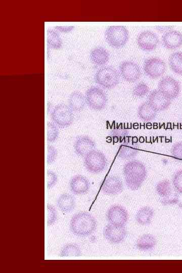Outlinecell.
<instances>
[{
  "label": "cell",
  "mask_w": 182,
  "mask_h": 273,
  "mask_svg": "<svg viewBox=\"0 0 182 273\" xmlns=\"http://www.w3.org/2000/svg\"><path fill=\"white\" fill-rule=\"evenodd\" d=\"M123 174L127 187L130 190H138L147 177V171L145 165L141 161L132 160L123 166Z\"/></svg>",
  "instance_id": "1"
},
{
  "label": "cell",
  "mask_w": 182,
  "mask_h": 273,
  "mask_svg": "<svg viewBox=\"0 0 182 273\" xmlns=\"http://www.w3.org/2000/svg\"><path fill=\"white\" fill-rule=\"evenodd\" d=\"M97 225V221L91 214L86 211H80L72 217L69 228L74 235L85 237L94 233Z\"/></svg>",
  "instance_id": "2"
},
{
  "label": "cell",
  "mask_w": 182,
  "mask_h": 273,
  "mask_svg": "<svg viewBox=\"0 0 182 273\" xmlns=\"http://www.w3.org/2000/svg\"><path fill=\"white\" fill-rule=\"evenodd\" d=\"M129 37V32L124 26H110L105 31L106 42L111 47L115 49H119L124 46L128 41Z\"/></svg>",
  "instance_id": "3"
},
{
  "label": "cell",
  "mask_w": 182,
  "mask_h": 273,
  "mask_svg": "<svg viewBox=\"0 0 182 273\" xmlns=\"http://www.w3.org/2000/svg\"><path fill=\"white\" fill-rule=\"evenodd\" d=\"M83 164L88 171L93 173H99L106 169L108 160L102 152L95 149L84 157Z\"/></svg>",
  "instance_id": "4"
},
{
  "label": "cell",
  "mask_w": 182,
  "mask_h": 273,
  "mask_svg": "<svg viewBox=\"0 0 182 273\" xmlns=\"http://www.w3.org/2000/svg\"><path fill=\"white\" fill-rule=\"evenodd\" d=\"M94 78L96 83L106 89L114 88L119 82L118 73L111 66H105L99 69Z\"/></svg>",
  "instance_id": "5"
},
{
  "label": "cell",
  "mask_w": 182,
  "mask_h": 273,
  "mask_svg": "<svg viewBox=\"0 0 182 273\" xmlns=\"http://www.w3.org/2000/svg\"><path fill=\"white\" fill-rule=\"evenodd\" d=\"M84 97L86 104L92 110L101 111L107 105L108 98L106 94L98 86H93L88 88Z\"/></svg>",
  "instance_id": "6"
},
{
  "label": "cell",
  "mask_w": 182,
  "mask_h": 273,
  "mask_svg": "<svg viewBox=\"0 0 182 273\" xmlns=\"http://www.w3.org/2000/svg\"><path fill=\"white\" fill-rule=\"evenodd\" d=\"M53 123L58 127L65 128L69 126L73 121V111L65 104H59L53 108L51 113Z\"/></svg>",
  "instance_id": "7"
},
{
  "label": "cell",
  "mask_w": 182,
  "mask_h": 273,
  "mask_svg": "<svg viewBox=\"0 0 182 273\" xmlns=\"http://www.w3.org/2000/svg\"><path fill=\"white\" fill-rule=\"evenodd\" d=\"M143 69L149 77L156 79L164 74L166 70V65L161 59L154 57L145 60Z\"/></svg>",
  "instance_id": "8"
},
{
  "label": "cell",
  "mask_w": 182,
  "mask_h": 273,
  "mask_svg": "<svg viewBox=\"0 0 182 273\" xmlns=\"http://www.w3.org/2000/svg\"><path fill=\"white\" fill-rule=\"evenodd\" d=\"M119 74L122 79L128 82H134L141 76L142 72L139 65L131 61H124L119 66Z\"/></svg>",
  "instance_id": "9"
},
{
  "label": "cell",
  "mask_w": 182,
  "mask_h": 273,
  "mask_svg": "<svg viewBox=\"0 0 182 273\" xmlns=\"http://www.w3.org/2000/svg\"><path fill=\"white\" fill-rule=\"evenodd\" d=\"M106 217L110 224L125 226L128 220V215L127 210L122 206L113 205L107 210Z\"/></svg>",
  "instance_id": "10"
},
{
  "label": "cell",
  "mask_w": 182,
  "mask_h": 273,
  "mask_svg": "<svg viewBox=\"0 0 182 273\" xmlns=\"http://www.w3.org/2000/svg\"><path fill=\"white\" fill-rule=\"evenodd\" d=\"M158 89L171 100L178 96L180 86L179 83L175 79L166 76L159 80Z\"/></svg>",
  "instance_id": "11"
},
{
  "label": "cell",
  "mask_w": 182,
  "mask_h": 273,
  "mask_svg": "<svg viewBox=\"0 0 182 273\" xmlns=\"http://www.w3.org/2000/svg\"><path fill=\"white\" fill-rule=\"evenodd\" d=\"M103 235L109 242L118 244L124 240L127 232L125 226H117L108 223L104 227Z\"/></svg>",
  "instance_id": "12"
},
{
  "label": "cell",
  "mask_w": 182,
  "mask_h": 273,
  "mask_svg": "<svg viewBox=\"0 0 182 273\" xmlns=\"http://www.w3.org/2000/svg\"><path fill=\"white\" fill-rule=\"evenodd\" d=\"M136 42L141 50L150 52L154 50L157 47L159 44V38L154 32L145 30L139 34Z\"/></svg>",
  "instance_id": "13"
},
{
  "label": "cell",
  "mask_w": 182,
  "mask_h": 273,
  "mask_svg": "<svg viewBox=\"0 0 182 273\" xmlns=\"http://www.w3.org/2000/svg\"><path fill=\"white\" fill-rule=\"evenodd\" d=\"M171 100L158 89L151 91L147 101L158 112L165 110L171 104Z\"/></svg>",
  "instance_id": "14"
},
{
  "label": "cell",
  "mask_w": 182,
  "mask_h": 273,
  "mask_svg": "<svg viewBox=\"0 0 182 273\" xmlns=\"http://www.w3.org/2000/svg\"><path fill=\"white\" fill-rule=\"evenodd\" d=\"M120 146L118 157L123 159L134 158L138 153L139 145L136 138H127Z\"/></svg>",
  "instance_id": "15"
},
{
  "label": "cell",
  "mask_w": 182,
  "mask_h": 273,
  "mask_svg": "<svg viewBox=\"0 0 182 273\" xmlns=\"http://www.w3.org/2000/svg\"><path fill=\"white\" fill-rule=\"evenodd\" d=\"M123 184L117 176H110L104 181L102 191L106 195L114 196L120 194L123 190Z\"/></svg>",
  "instance_id": "16"
},
{
  "label": "cell",
  "mask_w": 182,
  "mask_h": 273,
  "mask_svg": "<svg viewBox=\"0 0 182 273\" xmlns=\"http://www.w3.org/2000/svg\"><path fill=\"white\" fill-rule=\"evenodd\" d=\"M95 142L90 138L86 135L78 136L74 144V151L79 156L84 157L89 152L95 150Z\"/></svg>",
  "instance_id": "17"
},
{
  "label": "cell",
  "mask_w": 182,
  "mask_h": 273,
  "mask_svg": "<svg viewBox=\"0 0 182 273\" xmlns=\"http://www.w3.org/2000/svg\"><path fill=\"white\" fill-rule=\"evenodd\" d=\"M162 43L167 49H176L182 45V33L179 31L171 29L163 34Z\"/></svg>",
  "instance_id": "18"
},
{
  "label": "cell",
  "mask_w": 182,
  "mask_h": 273,
  "mask_svg": "<svg viewBox=\"0 0 182 273\" xmlns=\"http://www.w3.org/2000/svg\"><path fill=\"white\" fill-rule=\"evenodd\" d=\"M90 184L88 180L80 174L75 175L69 181V188L72 193L76 195L86 194L89 189Z\"/></svg>",
  "instance_id": "19"
},
{
  "label": "cell",
  "mask_w": 182,
  "mask_h": 273,
  "mask_svg": "<svg viewBox=\"0 0 182 273\" xmlns=\"http://www.w3.org/2000/svg\"><path fill=\"white\" fill-rule=\"evenodd\" d=\"M57 206L63 213H67L72 211L75 207L74 197L68 193L61 194L56 201Z\"/></svg>",
  "instance_id": "20"
},
{
  "label": "cell",
  "mask_w": 182,
  "mask_h": 273,
  "mask_svg": "<svg viewBox=\"0 0 182 273\" xmlns=\"http://www.w3.org/2000/svg\"><path fill=\"white\" fill-rule=\"evenodd\" d=\"M89 58L94 64L97 66H102L108 61L109 54L104 48L97 47L91 50Z\"/></svg>",
  "instance_id": "21"
},
{
  "label": "cell",
  "mask_w": 182,
  "mask_h": 273,
  "mask_svg": "<svg viewBox=\"0 0 182 273\" xmlns=\"http://www.w3.org/2000/svg\"><path fill=\"white\" fill-rule=\"evenodd\" d=\"M85 97L78 91L72 92L68 99V106L73 112H79L85 106Z\"/></svg>",
  "instance_id": "22"
},
{
  "label": "cell",
  "mask_w": 182,
  "mask_h": 273,
  "mask_svg": "<svg viewBox=\"0 0 182 273\" xmlns=\"http://www.w3.org/2000/svg\"><path fill=\"white\" fill-rule=\"evenodd\" d=\"M156 243V239L153 235L150 234H145L137 240L135 246L139 250L148 251L153 249Z\"/></svg>",
  "instance_id": "23"
},
{
  "label": "cell",
  "mask_w": 182,
  "mask_h": 273,
  "mask_svg": "<svg viewBox=\"0 0 182 273\" xmlns=\"http://www.w3.org/2000/svg\"><path fill=\"white\" fill-rule=\"evenodd\" d=\"M154 216V209L148 206H144L137 211L135 214L136 221L141 225L149 224Z\"/></svg>",
  "instance_id": "24"
},
{
  "label": "cell",
  "mask_w": 182,
  "mask_h": 273,
  "mask_svg": "<svg viewBox=\"0 0 182 273\" xmlns=\"http://www.w3.org/2000/svg\"><path fill=\"white\" fill-rule=\"evenodd\" d=\"M158 111L148 102L141 104L138 109L139 118L144 121H150L156 116Z\"/></svg>",
  "instance_id": "25"
},
{
  "label": "cell",
  "mask_w": 182,
  "mask_h": 273,
  "mask_svg": "<svg viewBox=\"0 0 182 273\" xmlns=\"http://www.w3.org/2000/svg\"><path fill=\"white\" fill-rule=\"evenodd\" d=\"M168 64L173 72L182 75V52L172 53L169 57Z\"/></svg>",
  "instance_id": "26"
},
{
  "label": "cell",
  "mask_w": 182,
  "mask_h": 273,
  "mask_svg": "<svg viewBox=\"0 0 182 273\" xmlns=\"http://www.w3.org/2000/svg\"><path fill=\"white\" fill-rule=\"evenodd\" d=\"M81 255V251L78 245L75 243H68L61 249L59 256L61 257H79Z\"/></svg>",
  "instance_id": "27"
},
{
  "label": "cell",
  "mask_w": 182,
  "mask_h": 273,
  "mask_svg": "<svg viewBox=\"0 0 182 273\" xmlns=\"http://www.w3.org/2000/svg\"><path fill=\"white\" fill-rule=\"evenodd\" d=\"M129 134V130L124 126L119 124L113 128L111 132L110 136L115 142H123L125 140Z\"/></svg>",
  "instance_id": "28"
},
{
  "label": "cell",
  "mask_w": 182,
  "mask_h": 273,
  "mask_svg": "<svg viewBox=\"0 0 182 273\" xmlns=\"http://www.w3.org/2000/svg\"><path fill=\"white\" fill-rule=\"evenodd\" d=\"M156 191L162 198H166L172 195L171 183L168 180L159 181L156 186Z\"/></svg>",
  "instance_id": "29"
},
{
  "label": "cell",
  "mask_w": 182,
  "mask_h": 273,
  "mask_svg": "<svg viewBox=\"0 0 182 273\" xmlns=\"http://www.w3.org/2000/svg\"><path fill=\"white\" fill-rule=\"evenodd\" d=\"M47 43L50 48L54 49H59L62 45L60 36L56 30L52 29L47 31Z\"/></svg>",
  "instance_id": "30"
},
{
  "label": "cell",
  "mask_w": 182,
  "mask_h": 273,
  "mask_svg": "<svg viewBox=\"0 0 182 273\" xmlns=\"http://www.w3.org/2000/svg\"><path fill=\"white\" fill-rule=\"evenodd\" d=\"M59 135L58 126L55 123L49 122L47 123V141L49 143L55 142Z\"/></svg>",
  "instance_id": "31"
},
{
  "label": "cell",
  "mask_w": 182,
  "mask_h": 273,
  "mask_svg": "<svg viewBox=\"0 0 182 273\" xmlns=\"http://www.w3.org/2000/svg\"><path fill=\"white\" fill-rule=\"evenodd\" d=\"M150 88L148 85L144 82L136 84L132 89V95L137 98L145 97L149 93Z\"/></svg>",
  "instance_id": "32"
},
{
  "label": "cell",
  "mask_w": 182,
  "mask_h": 273,
  "mask_svg": "<svg viewBox=\"0 0 182 273\" xmlns=\"http://www.w3.org/2000/svg\"><path fill=\"white\" fill-rule=\"evenodd\" d=\"M47 208V225L53 224L57 219V212L54 206L48 204Z\"/></svg>",
  "instance_id": "33"
},
{
  "label": "cell",
  "mask_w": 182,
  "mask_h": 273,
  "mask_svg": "<svg viewBox=\"0 0 182 273\" xmlns=\"http://www.w3.org/2000/svg\"><path fill=\"white\" fill-rule=\"evenodd\" d=\"M172 184L175 190L182 194V170H178L174 174Z\"/></svg>",
  "instance_id": "34"
},
{
  "label": "cell",
  "mask_w": 182,
  "mask_h": 273,
  "mask_svg": "<svg viewBox=\"0 0 182 273\" xmlns=\"http://www.w3.org/2000/svg\"><path fill=\"white\" fill-rule=\"evenodd\" d=\"M58 152L52 145H48L47 147V163L48 165L53 163L57 158Z\"/></svg>",
  "instance_id": "35"
},
{
  "label": "cell",
  "mask_w": 182,
  "mask_h": 273,
  "mask_svg": "<svg viewBox=\"0 0 182 273\" xmlns=\"http://www.w3.org/2000/svg\"><path fill=\"white\" fill-rule=\"evenodd\" d=\"M58 181V176L55 172L48 170L47 172V187L48 190L53 188Z\"/></svg>",
  "instance_id": "36"
},
{
  "label": "cell",
  "mask_w": 182,
  "mask_h": 273,
  "mask_svg": "<svg viewBox=\"0 0 182 273\" xmlns=\"http://www.w3.org/2000/svg\"><path fill=\"white\" fill-rule=\"evenodd\" d=\"M171 153L175 158L182 159V142H177L172 146Z\"/></svg>",
  "instance_id": "37"
},
{
  "label": "cell",
  "mask_w": 182,
  "mask_h": 273,
  "mask_svg": "<svg viewBox=\"0 0 182 273\" xmlns=\"http://www.w3.org/2000/svg\"><path fill=\"white\" fill-rule=\"evenodd\" d=\"M178 199L176 195H171L166 198H162L161 200L163 205L174 204L178 202Z\"/></svg>",
  "instance_id": "38"
},
{
  "label": "cell",
  "mask_w": 182,
  "mask_h": 273,
  "mask_svg": "<svg viewBox=\"0 0 182 273\" xmlns=\"http://www.w3.org/2000/svg\"><path fill=\"white\" fill-rule=\"evenodd\" d=\"M56 28L62 32L68 31L71 30L73 28V26H67V27H62V26H57Z\"/></svg>",
  "instance_id": "39"
},
{
  "label": "cell",
  "mask_w": 182,
  "mask_h": 273,
  "mask_svg": "<svg viewBox=\"0 0 182 273\" xmlns=\"http://www.w3.org/2000/svg\"><path fill=\"white\" fill-rule=\"evenodd\" d=\"M179 207H180L182 209V204L180 203V204H179Z\"/></svg>",
  "instance_id": "40"
}]
</instances>
